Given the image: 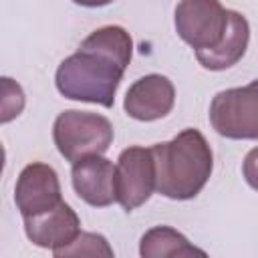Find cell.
<instances>
[{
	"instance_id": "1",
	"label": "cell",
	"mask_w": 258,
	"mask_h": 258,
	"mask_svg": "<svg viewBox=\"0 0 258 258\" xmlns=\"http://www.w3.org/2000/svg\"><path fill=\"white\" fill-rule=\"evenodd\" d=\"M133 56L131 34L117 24L93 30L67 56L54 75L56 91L64 99L113 107L119 83Z\"/></svg>"
},
{
	"instance_id": "2",
	"label": "cell",
	"mask_w": 258,
	"mask_h": 258,
	"mask_svg": "<svg viewBox=\"0 0 258 258\" xmlns=\"http://www.w3.org/2000/svg\"><path fill=\"white\" fill-rule=\"evenodd\" d=\"M155 159V189L177 202L196 198L214 169V153L198 129H183L173 139L151 145Z\"/></svg>"
},
{
	"instance_id": "3",
	"label": "cell",
	"mask_w": 258,
	"mask_h": 258,
	"mask_svg": "<svg viewBox=\"0 0 258 258\" xmlns=\"http://www.w3.org/2000/svg\"><path fill=\"white\" fill-rule=\"evenodd\" d=\"M115 131L105 115L67 109L52 125V139L58 153L75 163L89 155H103L113 143Z\"/></svg>"
},
{
	"instance_id": "4",
	"label": "cell",
	"mask_w": 258,
	"mask_h": 258,
	"mask_svg": "<svg viewBox=\"0 0 258 258\" xmlns=\"http://www.w3.org/2000/svg\"><path fill=\"white\" fill-rule=\"evenodd\" d=\"M208 115L216 133L226 139H258V79L220 91Z\"/></svg>"
},
{
	"instance_id": "5",
	"label": "cell",
	"mask_w": 258,
	"mask_h": 258,
	"mask_svg": "<svg viewBox=\"0 0 258 258\" xmlns=\"http://www.w3.org/2000/svg\"><path fill=\"white\" fill-rule=\"evenodd\" d=\"M177 36L198 50L218 46L228 28V10L220 0H179L173 12Z\"/></svg>"
},
{
	"instance_id": "6",
	"label": "cell",
	"mask_w": 258,
	"mask_h": 258,
	"mask_svg": "<svg viewBox=\"0 0 258 258\" xmlns=\"http://www.w3.org/2000/svg\"><path fill=\"white\" fill-rule=\"evenodd\" d=\"M117 204L125 212L143 206L155 191V159L151 147L131 145L123 149L115 163Z\"/></svg>"
},
{
	"instance_id": "7",
	"label": "cell",
	"mask_w": 258,
	"mask_h": 258,
	"mask_svg": "<svg viewBox=\"0 0 258 258\" xmlns=\"http://www.w3.org/2000/svg\"><path fill=\"white\" fill-rule=\"evenodd\" d=\"M14 202L22 218L42 214L60 204L62 194L56 171L48 163H28L16 179Z\"/></svg>"
},
{
	"instance_id": "8",
	"label": "cell",
	"mask_w": 258,
	"mask_h": 258,
	"mask_svg": "<svg viewBox=\"0 0 258 258\" xmlns=\"http://www.w3.org/2000/svg\"><path fill=\"white\" fill-rule=\"evenodd\" d=\"M175 103L173 83L157 73L137 79L125 93L123 109L135 121H157L165 117Z\"/></svg>"
},
{
	"instance_id": "9",
	"label": "cell",
	"mask_w": 258,
	"mask_h": 258,
	"mask_svg": "<svg viewBox=\"0 0 258 258\" xmlns=\"http://www.w3.org/2000/svg\"><path fill=\"white\" fill-rule=\"evenodd\" d=\"M71 181L75 194L93 208H107L117 202L115 165L103 155H89L75 161Z\"/></svg>"
},
{
	"instance_id": "10",
	"label": "cell",
	"mask_w": 258,
	"mask_h": 258,
	"mask_svg": "<svg viewBox=\"0 0 258 258\" xmlns=\"http://www.w3.org/2000/svg\"><path fill=\"white\" fill-rule=\"evenodd\" d=\"M22 220L26 238L34 246L48 248L52 252L64 248L81 234V220L67 202H60L42 214L28 216Z\"/></svg>"
},
{
	"instance_id": "11",
	"label": "cell",
	"mask_w": 258,
	"mask_h": 258,
	"mask_svg": "<svg viewBox=\"0 0 258 258\" xmlns=\"http://www.w3.org/2000/svg\"><path fill=\"white\" fill-rule=\"evenodd\" d=\"M250 42V24L244 14L238 10H228V28L222 42L210 50H198V62L208 71H226L234 67L248 48Z\"/></svg>"
},
{
	"instance_id": "12",
	"label": "cell",
	"mask_w": 258,
	"mask_h": 258,
	"mask_svg": "<svg viewBox=\"0 0 258 258\" xmlns=\"http://www.w3.org/2000/svg\"><path fill=\"white\" fill-rule=\"evenodd\" d=\"M139 254L143 258H183V256H206L202 248L189 244V240L169 226H153L139 240Z\"/></svg>"
},
{
	"instance_id": "13",
	"label": "cell",
	"mask_w": 258,
	"mask_h": 258,
	"mask_svg": "<svg viewBox=\"0 0 258 258\" xmlns=\"http://www.w3.org/2000/svg\"><path fill=\"white\" fill-rule=\"evenodd\" d=\"M56 258H71V256H105V258H113L115 252L109 246L107 238L95 232H81L71 244H67L64 248H58L52 252Z\"/></svg>"
},
{
	"instance_id": "14",
	"label": "cell",
	"mask_w": 258,
	"mask_h": 258,
	"mask_svg": "<svg viewBox=\"0 0 258 258\" xmlns=\"http://www.w3.org/2000/svg\"><path fill=\"white\" fill-rule=\"evenodd\" d=\"M24 109V93L18 83H14L10 77H2V115L0 121L8 123L14 117L20 115Z\"/></svg>"
},
{
	"instance_id": "15",
	"label": "cell",
	"mask_w": 258,
	"mask_h": 258,
	"mask_svg": "<svg viewBox=\"0 0 258 258\" xmlns=\"http://www.w3.org/2000/svg\"><path fill=\"white\" fill-rule=\"evenodd\" d=\"M242 175L246 183L258 191V145L246 153L244 163H242Z\"/></svg>"
},
{
	"instance_id": "16",
	"label": "cell",
	"mask_w": 258,
	"mask_h": 258,
	"mask_svg": "<svg viewBox=\"0 0 258 258\" xmlns=\"http://www.w3.org/2000/svg\"><path fill=\"white\" fill-rule=\"evenodd\" d=\"M73 2L79 6H85V8H101V6L111 4L113 0H73Z\"/></svg>"
}]
</instances>
